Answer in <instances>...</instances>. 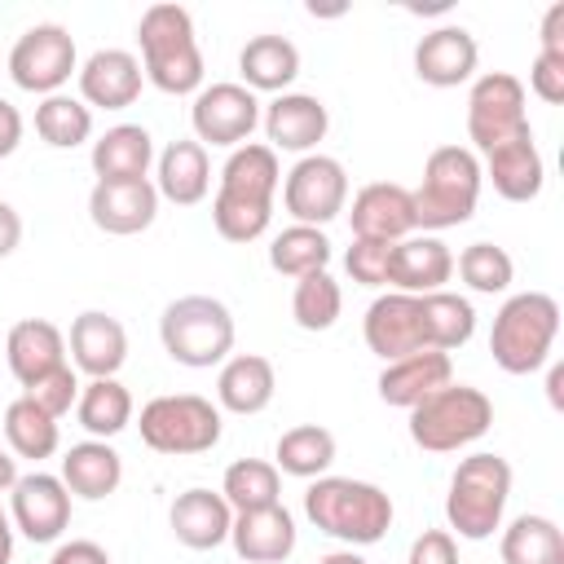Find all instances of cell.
Here are the masks:
<instances>
[{
  "label": "cell",
  "instance_id": "1",
  "mask_svg": "<svg viewBox=\"0 0 564 564\" xmlns=\"http://www.w3.org/2000/svg\"><path fill=\"white\" fill-rule=\"evenodd\" d=\"M282 185L278 154L260 141L229 150L212 198V225L225 242H256L273 220V194Z\"/></svg>",
  "mask_w": 564,
  "mask_h": 564
},
{
  "label": "cell",
  "instance_id": "2",
  "mask_svg": "<svg viewBox=\"0 0 564 564\" xmlns=\"http://www.w3.org/2000/svg\"><path fill=\"white\" fill-rule=\"evenodd\" d=\"M304 516L317 533L344 542V546H375L388 538L397 507L392 498L370 485V480H352V476H317L304 489Z\"/></svg>",
  "mask_w": 564,
  "mask_h": 564
},
{
  "label": "cell",
  "instance_id": "3",
  "mask_svg": "<svg viewBox=\"0 0 564 564\" xmlns=\"http://www.w3.org/2000/svg\"><path fill=\"white\" fill-rule=\"evenodd\" d=\"M141 70L167 97H194L203 88V48L194 18L181 4H150L137 22Z\"/></svg>",
  "mask_w": 564,
  "mask_h": 564
},
{
  "label": "cell",
  "instance_id": "4",
  "mask_svg": "<svg viewBox=\"0 0 564 564\" xmlns=\"http://www.w3.org/2000/svg\"><path fill=\"white\" fill-rule=\"evenodd\" d=\"M480 154H471L467 145H436L423 163V181L419 189H410L414 198V225L427 234L467 225L476 216L480 203Z\"/></svg>",
  "mask_w": 564,
  "mask_h": 564
},
{
  "label": "cell",
  "instance_id": "5",
  "mask_svg": "<svg viewBox=\"0 0 564 564\" xmlns=\"http://www.w3.org/2000/svg\"><path fill=\"white\" fill-rule=\"evenodd\" d=\"M507 498H511V463L502 454H489V449L467 454L449 476L445 520L458 538L485 542L502 529Z\"/></svg>",
  "mask_w": 564,
  "mask_h": 564
},
{
  "label": "cell",
  "instance_id": "6",
  "mask_svg": "<svg viewBox=\"0 0 564 564\" xmlns=\"http://www.w3.org/2000/svg\"><path fill=\"white\" fill-rule=\"evenodd\" d=\"M560 335V304L546 291H520L502 300L489 330V352L507 375H533L551 361Z\"/></svg>",
  "mask_w": 564,
  "mask_h": 564
},
{
  "label": "cell",
  "instance_id": "7",
  "mask_svg": "<svg viewBox=\"0 0 564 564\" xmlns=\"http://www.w3.org/2000/svg\"><path fill=\"white\" fill-rule=\"evenodd\" d=\"M234 313L216 295H181L163 308L159 317V339L163 352L176 366L189 370H212L234 352Z\"/></svg>",
  "mask_w": 564,
  "mask_h": 564
},
{
  "label": "cell",
  "instance_id": "8",
  "mask_svg": "<svg viewBox=\"0 0 564 564\" xmlns=\"http://www.w3.org/2000/svg\"><path fill=\"white\" fill-rule=\"evenodd\" d=\"M494 427V401L471 383H445L410 410V441L427 454H454Z\"/></svg>",
  "mask_w": 564,
  "mask_h": 564
},
{
  "label": "cell",
  "instance_id": "9",
  "mask_svg": "<svg viewBox=\"0 0 564 564\" xmlns=\"http://www.w3.org/2000/svg\"><path fill=\"white\" fill-rule=\"evenodd\" d=\"M141 441L154 454H207L220 445L225 419L220 405H212L198 392H172V397H154L141 405Z\"/></svg>",
  "mask_w": 564,
  "mask_h": 564
},
{
  "label": "cell",
  "instance_id": "10",
  "mask_svg": "<svg viewBox=\"0 0 564 564\" xmlns=\"http://www.w3.org/2000/svg\"><path fill=\"white\" fill-rule=\"evenodd\" d=\"M70 75H79V53H75V35L62 22L26 26L9 48V79L22 93L53 97L70 84Z\"/></svg>",
  "mask_w": 564,
  "mask_h": 564
},
{
  "label": "cell",
  "instance_id": "11",
  "mask_svg": "<svg viewBox=\"0 0 564 564\" xmlns=\"http://www.w3.org/2000/svg\"><path fill=\"white\" fill-rule=\"evenodd\" d=\"M533 132L529 110H524V84L511 70H485L471 93H467V150L489 154L494 145Z\"/></svg>",
  "mask_w": 564,
  "mask_h": 564
},
{
  "label": "cell",
  "instance_id": "12",
  "mask_svg": "<svg viewBox=\"0 0 564 564\" xmlns=\"http://www.w3.org/2000/svg\"><path fill=\"white\" fill-rule=\"evenodd\" d=\"M282 207L295 225H330L348 207V172L330 154H300L282 181Z\"/></svg>",
  "mask_w": 564,
  "mask_h": 564
},
{
  "label": "cell",
  "instance_id": "13",
  "mask_svg": "<svg viewBox=\"0 0 564 564\" xmlns=\"http://www.w3.org/2000/svg\"><path fill=\"white\" fill-rule=\"evenodd\" d=\"M194 141L198 145H247V137L260 128V97L242 84H207L194 93L189 106Z\"/></svg>",
  "mask_w": 564,
  "mask_h": 564
},
{
  "label": "cell",
  "instance_id": "14",
  "mask_svg": "<svg viewBox=\"0 0 564 564\" xmlns=\"http://www.w3.org/2000/svg\"><path fill=\"white\" fill-rule=\"evenodd\" d=\"M9 520L26 542H57L70 524V489L62 485V476L26 471L9 489Z\"/></svg>",
  "mask_w": 564,
  "mask_h": 564
},
{
  "label": "cell",
  "instance_id": "15",
  "mask_svg": "<svg viewBox=\"0 0 564 564\" xmlns=\"http://www.w3.org/2000/svg\"><path fill=\"white\" fill-rule=\"evenodd\" d=\"M361 335H366V348L379 361H397V357L423 352L427 348V330H423V304H419V295H405V291L379 295L366 308V317H361Z\"/></svg>",
  "mask_w": 564,
  "mask_h": 564
},
{
  "label": "cell",
  "instance_id": "16",
  "mask_svg": "<svg viewBox=\"0 0 564 564\" xmlns=\"http://www.w3.org/2000/svg\"><path fill=\"white\" fill-rule=\"evenodd\" d=\"M159 216V189L154 181H97L88 194V220L101 234L115 238H132L141 229H150Z\"/></svg>",
  "mask_w": 564,
  "mask_h": 564
},
{
  "label": "cell",
  "instance_id": "17",
  "mask_svg": "<svg viewBox=\"0 0 564 564\" xmlns=\"http://www.w3.org/2000/svg\"><path fill=\"white\" fill-rule=\"evenodd\" d=\"M352 238H375V242H401L410 238L414 225V198L405 185L397 181H370L352 194V212H348Z\"/></svg>",
  "mask_w": 564,
  "mask_h": 564
},
{
  "label": "cell",
  "instance_id": "18",
  "mask_svg": "<svg viewBox=\"0 0 564 564\" xmlns=\"http://www.w3.org/2000/svg\"><path fill=\"white\" fill-rule=\"evenodd\" d=\"M79 101L93 110H128L137 97H141V84H145V70H141V57L128 53V48H97L84 66H79Z\"/></svg>",
  "mask_w": 564,
  "mask_h": 564
},
{
  "label": "cell",
  "instance_id": "19",
  "mask_svg": "<svg viewBox=\"0 0 564 564\" xmlns=\"http://www.w3.org/2000/svg\"><path fill=\"white\" fill-rule=\"evenodd\" d=\"M269 150H286V154H313V145L326 137L330 115L322 106V97L313 93H278L264 110H260Z\"/></svg>",
  "mask_w": 564,
  "mask_h": 564
},
{
  "label": "cell",
  "instance_id": "20",
  "mask_svg": "<svg viewBox=\"0 0 564 564\" xmlns=\"http://www.w3.org/2000/svg\"><path fill=\"white\" fill-rule=\"evenodd\" d=\"M66 348H70L75 370H84L88 379H115L128 361V330L119 317H110L101 308H84L70 322Z\"/></svg>",
  "mask_w": 564,
  "mask_h": 564
},
{
  "label": "cell",
  "instance_id": "21",
  "mask_svg": "<svg viewBox=\"0 0 564 564\" xmlns=\"http://www.w3.org/2000/svg\"><path fill=\"white\" fill-rule=\"evenodd\" d=\"M480 44L467 26H436L414 44V75L432 88H458L476 75Z\"/></svg>",
  "mask_w": 564,
  "mask_h": 564
},
{
  "label": "cell",
  "instance_id": "22",
  "mask_svg": "<svg viewBox=\"0 0 564 564\" xmlns=\"http://www.w3.org/2000/svg\"><path fill=\"white\" fill-rule=\"evenodd\" d=\"M449 278H454V251L436 234H410L392 247V264H388L392 291L432 295V291H445Z\"/></svg>",
  "mask_w": 564,
  "mask_h": 564
},
{
  "label": "cell",
  "instance_id": "23",
  "mask_svg": "<svg viewBox=\"0 0 564 564\" xmlns=\"http://www.w3.org/2000/svg\"><path fill=\"white\" fill-rule=\"evenodd\" d=\"M229 542H234L238 560H247V564H282V560H291L300 529H295V516L282 502H273L260 511H234Z\"/></svg>",
  "mask_w": 564,
  "mask_h": 564
},
{
  "label": "cell",
  "instance_id": "24",
  "mask_svg": "<svg viewBox=\"0 0 564 564\" xmlns=\"http://www.w3.org/2000/svg\"><path fill=\"white\" fill-rule=\"evenodd\" d=\"M480 176L494 185V194H502L507 203H533L546 185V163L533 145V132H520L502 145H494L480 163Z\"/></svg>",
  "mask_w": 564,
  "mask_h": 564
},
{
  "label": "cell",
  "instance_id": "25",
  "mask_svg": "<svg viewBox=\"0 0 564 564\" xmlns=\"http://www.w3.org/2000/svg\"><path fill=\"white\" fill-rule=\"evenodd\" d=\"M445 383H454V361H449V352L423 348V352L383 361V370H379V401H383V405H397V410H414L423 397H432V392L445 388Z\"/></svg>",
  "mask_w": 564,
  "mask_h": 564
},
{
  "label": "cell",
  "instance_id": "26",
  "mask_svg": "<svg viewBox=\"0 0 564 564\" xmlns=\"http://www.w3.org/2000/svg\"><path fill=\"white\" fill-rule=\"evenodd\" d=\"M167 524H172L181 546L216 551L220 542H229L234 507L220 498V489H185V494H176V502L167 511Z\"/></svg>",
  "mask_w": 564,
  "mask_h": 564
},
{
  "label": "cell",
  "instance_id": "27",
  "mask_svg": "<svg viewBox=\"0 0 564 564\" xmlns=\"http://www.w3.org/2000/svg\"><path fill=\"white\" fill-rule=\"evenodd\" d=\"M4 361H9L13 379L26 388V383L44 379L48 370L66 366V335L48 317H22L4 335Z\"/></svg>",
  "mask_w": 564,
  "mask_h": 564
},
{
  "label": "cell",
  "instance_id": "28",
  "mask_svg": "<svg viewBox=\"0 0 564 564\" xmlns=\"http://www.w3.org/2000/svg\"><path fill=\"white\" fill-rule=\"evenodd\" d=\"M154 189H159V198H167V203H176V207L203 203L207 189H212V159H207V145L189 141V137L172 141V145L159 154Z\"/></svg>",
  "mask_w": 564,
  "mask_h": 564
},
{
  "label": "cell",
  "instance_id": "29",
  "mask_svg": "<svg viewBox=\"0 0 564 564\" xmlns=\"http://www.w3.org/2000/svg\"><path fill=\"white\" fill-rule=\"evenodd\" d=\"M278 392V375L273 361L260 352H238L225 357L220 375H216V405L229 414H260Z\"/></svg>",
  "mask_w": 564,
  "mask_h": 564
},
{
  "label": "cell",
  "instance_id": "30",
  "mask_svg": "<svg viewBox=\"0 0 564 564\" xmlns=\"http://www.w3.org/2000/svg\"><path fill=\"white\" fill-rule=\"evenodd\" d=\"M123 480V458L110 441H79L66 449L62 458V485L70 489V498H84V502H101L119 489Z\"/></svg>",
  "mask_w": 564,
  "mask_h": 564
},
{
  "label": "cell",
  "instance_id": "31",
  "mask_svg": "<svg viewBox=\"0 0 564 564\" xmlns=\"http://www.w3.org/2000/svg\"><path fill=\"white\" fill-rule=\"evenodd\" d=\"M97 181H145L154 163V137L141 123H115L93 141Z\"/></svg>",
  "mask_w": 564,
  "mask_h": 564
},
{
  "label": "cell",
  "instance_id": "32",
  "mask_svg": "<svg viewBox=\"0 0 564 564\" xmlns=\"http://www.w3.org/2000/svg\"><path fill=\"white\" fill-rule=\"evenodd\" d=\"M238 75L251 93H286L300 75V48L286 35H251L238 53Z\"/></svg>",
  "mask_w": 564,
  "mask_h": 564
},
{
  "label": "cell",
  "instance_id": "33",
  "mask_svg": "<svg viewBox=\"0 0 564 564\" xmlns=\"http://www.w3.org/2000/svg\"><path fill=\"white\" fill-rule=\"evenodd\" d=\"M330 463H335V432H326L322 423H295L273 445V467L295 480H317L330 471Z\"/></svg>",
  "mask_w": 564,
  "mask_h": 564
},
{
  "label": "cell",
  "instance_id": "34",
  "mask_svg": "<svg viewBox=\"0 0 564 564\" xmlns=\"http://www.w3.org/2000/svg\"><path fill=\"white\" fill-rule=\"evenodd\" d=\"M75 419L93 441H110L132 423V392L119 379H88L79 388Z\"/></svg>",
  "mask_w": 564,
  "mask_h": 564
},
{
  "label": "cell",
  "instance_id": "35",
  "mask_svg": "<svg viewBox=\"0 0 564 564\" xmlns=\"http://www.w3.org/2000/svg\"><path fill=\"white\" fill-rule=\"evenodd\" d=\"M502 564H564V529L551 516H516L502 529Z\"/></svg>",
  "mask_w": 564,
  "mask_h": 564
},
{
  "label": "cell",
  "instance_id": "36",
  "mask_svg": "<svg viewBox=\"0 0 564 564\" xmlns=\"http://www.w3.org/2000/svg\"><path fill=\"white\" fill-rule=\"evenodd\" d=\"M4 441H9V454L13 458H53L57 445H62V432H57V419L44 414L35 401L26 397H13L4 405Z\"/></svg>",
  "mask_w": 564,
  "mask_h": 564
},
{
  "label": "cell",
  "instance_id": "37",
  "mask_svg": "<svg viewBox=\"0 0 564 564\" xmlns=\"http://www.w3.org/2000/svg\"><path fill=\"white\" fill-rule=\"evenodd\" d=\"M423 304V330H427V348L436 352H454L476 335V308L467 295L458 291H432L419 295Z\"/></svg>",
  "mask_w": 564,
  "mask_h": 564
},
{
  "label": "cell",
  "instance_id": "38",
  "mask_svg": "<svg viewBox=\"0 0 564 564\" xmlns=\"http://www.w3.org/2000/svg\"><path fill=\"white\" fill-rule=\"evenodd\" d=\"M220 498H225L234 511L273 507V502H282V471H278L269 458H238V463L225 467Z\"/></svg>",
  "mask_w": 564,
  "mask_h": 564
},
{
  "label": "cell",
  "instance_id": "39",
  "mask_svg": "<svg viewBox=\"0 0 564 564\" xmlns=\"http://www.w3.org/2000/svg\"><path fill=\"white\" fill-rule=\"evenodd\" d=\"M35 132L53 150H75V145H84L93 137V110L79 97H70V93L40 97V106H35Z\"/></svg>",
  "mask_w": 564,
  "mask_h": 564
},
{
  "label": "cell",
  "instance_id": "40",
  "mask_svg": "<svg viewBox=\"0 0 564 564\" xmlns=\"http://www.w3.org/2000/svg\"><path fill=\"white\" fill-rule=\"evenodd\" d=\"M269 264L286 278H304L330 264V238L317 225H286L273 242H269Z\"/></svg>",
  "mask_w": 564,
  "mask_h": 564
},
{
  "label": "cell",
  "instance_id": "41",
  "mask_svg": "<svg viewBox=\"0 0 564 564\" xmlns=\"http://www.w3.org/2000/svg\"><path fill=\"white\" fill-rule=\"evenodd\" d=\"M339 308H344V291H339V282L326 269L295 278L291 317H295L300 330H330L339 322Z\"/></svg>",
  "mask_w": 564,
  "mask_h": 564
},
{
  "label": "cell",
  "instance_id": "42",
  "mask_svg": "<svg viewBox=\"0 0 564 564\" xmlns=\"http://www.w3.org/2000/svg\"><path fill=\"white\" fill-rule=\"evenodd\" d=\"M454 269H458V278L476 295H502L511 286V278H516V264H511V256L498 242H471V247H463L458 260H454Z\"/></svg>",
  "mask_w": 564,
  "mask_h": 564
},
{
  "label": "cell",
  "instance_id": "43",
  "mask_svg": "<svg viewBox=\"0 0 564 564\" xmlns=\"http://www.w3.org/2000/svg\"><path fill=\"white\" fill-rule=\"evenodd\" d=\"M79 375H75V366H57V370H48L44 379H35V383H26L22 388V397L26 401H35L44 414H53V419H62V414H70L75 410V401H79Z\"/></svg>",
  "mask_w": 564,
  "mask_h": 564
},
{
  "label": "cell",
  "instance_id": "44",
  "mask_svg": "<svg viewBox=\"0 0 564 564\" xmlns=\"http://www.w3.org/2000/svg\"><path fill=\"white\" fill-rule=\"evenodd\" d=\"M397 242H375V238H352L344 251V269L357 286H388V264H392Z\"/></svg>",
  "mask_w": 564,
  "mask_h": 564
},
{
  "label": "cell",
  "instance_id": "45",
  "mask_svg": "<svg viewBox=\"0 0 564 564\" xmlns=\"http://www.w3.org/2000/svg\"><path fill=\"white\" fill-rule=\"evenodd\" d=\"M529 88H533V97H542L546 106H560V101H564V57L538 53L533 66H529Z\"/></svg>",
  "mask_w": 564,
  "mask_h": 564
},
{
  "label": "cell",
  "instance_id": "46",
  "mask_svg": "<svg viewBox=\"0 0 564 564\" xmlns=\"http://www.w3.org/2000/svg\"><path fill=\"white\" fill-rule=\"evenodd\" d=\"M405 564H458V542L449 529H423L414 542H410V555Z\"/></svg>",
  "mask_w": 564,
  "mask_h": 564
},
{
  "label": "cell",
  "instance_id": "47",
  "mask_svg": "<svg viewBox=\"0 0 564 564\" xmlns=\"http://www.w3.org/2000/svg\"><path fill=\"white\" fill-rule=\"evenodd\" d=\"M48 564H110V555H106V546H97L88 538H70V542H57Z\"/></svg>",
  "mask_w": 564,
  "mask_h": 564
},
{
  "label": "cell",
  "instance_id": "48",
  "mask_svg": "<svg viewBox=\"0 0 564 564\" xmlns=\"http://www.w3.org/2000/svg\"><path fill=\"white\" fill-rule=\"evenodd\" d=\"M542 48L538 53H555V57H564V0L560 4H551L546 13H542Z\"/></svg>",
  "mask_w": 564,
  "mask_h": 564
},
{
  "label": "cell",
  "instance_id": "49",
  "mask_svg": "<svg viewBox=\"0 0 564 564\" xmlns=\"http://www.w3.org/2000/svg\"><path fill=\"white\" fill-rule=\"evenodd\" d=\"M18 141H22V115L13 101L0 97V159H9L18 150Z\"/></svg>",
  "mask_w": 564,
  "mask_h": 564
},
{
  "label": "cell",
  "instance_id": "50",
  "mask_svg": "<svg viewBox=\"0 0 564 564\" xmlns=\"http://www.w3.org/2000/svg\"><path fill=\"white\" fill-rule=\"evenodd\" d=\"M18 242H22V216L0 198V260H4V256H13V251H18Z\"/></svg>",
  "mask_w": 564,
  "mask_h": 564
},
{
  "label": "cell",
  "instance_id": "51",
  "mask_svg": "<svg viewBox=\"0 0 564 564\" xmlns=\"http://www.w3.org/2000/svg\"><path fill=\"white\" fill-rule=\"evenodd\" d=\"M0 564H13V520L0 507Z\"/></svg>",
  "mask_w": 564,
  "mask_h": 564
},
{
  "label": "cell",
  "instance_id": "52",
  "mask_svg": "<svg viewBox=\"0 0 564 564\" xmlns=\"http://www.w3.org/2000/svg\"><path fill=\"white\" fill-rule=\"evenodd\" d=\"M13 480H18V458L0 449V489H13Z\"/></svg>",
  "mask_w": 564,
  "mask_h": 564
},
{
  "label": "cell",
  "instance_id": "53",
  "mask_svg": "<svg viewBox=\"0 0 564 564\" xmlns=\"http://www.w3.org/2000/svg\"><path fill=\"white\" fill-rule=\"evenodd\" d=\"M317 564H370L361 551H352V546H344V551H330V555H322Z\"/></svg>",
  "mask_w": 564,
  "mask_h": 564
},
{
  "label": "cell",
  "instance_id": "54",
  "mask_svg": "<svg viewBox=\"0 0 564 564\" xmlns=\"http://www.w3.org/2000/svg\"><path fill=\"white\" fill-rule=\"evenodd\" d=\"M560 383H564V366H551V375H546V397H551V405H560Z\"/></svg>",
  "mask_w": 564,
  "mask_h": 564
}]
</instances>
